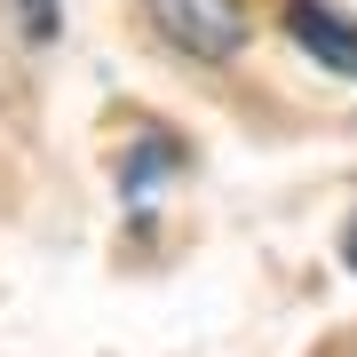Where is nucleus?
<instances>
[{
  "label": "nucleus",
  "mask_w": 357,
  "mask_h": 357,
  "mask_svg": "<svg viewBox=\"0 0 357 357\" xmlns=\"http://www.w3.org/2000/svg\"><path fill=\"white\" fill-rule=\"evenodd\" d=\"M342 262L357 270V215H349V230H342Z\"/></svg>",
  "instance_id": "obj_5"
},
{
  "label": "nucleus",
  "mask_w": 357,
  "mask_h": 357,
  "mask_svg": "<svg viewBox=\"0 0 357 357\" xmlns=\"http://www.w3.org/2000/svg\"><path fill=\"white\" fill-rule=\"evenodd\" d=\"M286 40L333 79H357V16H342L333 0H286Z\"/></svg>",
  "instance_id": "obj_2"
},
{
  "label": "nucleus",
  "mask_w": 357,
  "mask_h": 357,
  "mask_svg": "<svg viewBox=\"0 0 357 357\" xmlns=\"http://www.w3.org/2000/svg\"><path fill=\"white\" fill-rule=\"evenodd\" d=\"M143 16L159 24V40L191 64H230L246 48V8L238 0H143Z\"/></svg>",
  "instance_id": "obj_1"
},
{
  "label": "nucleus",
  "mask_w": 357,
  "mask_h": 357,
  "mask_svg": "<svg viewBox=\"0 0 357 357\" xmlns=\"http://www.w3.org/2000/svg\"><path fill=\"white\" fill-rule=\"evenodd\" d=\"M16 8H24V40L48 48V40H56V0H16Z\"/></svg>",
  "instance_id": "obj_4"
},
{
  "label": "nucleus",
  "mask_w": 357,
  "mask_h": 357,
  "mask_svg": "<svg viewBox=\"0 0 357 357\" xmlns=\"http://www.w3.org/2000/svg\"><path fill=\"white\" fill-rule=\"evenodd\" d=\"M175 167H183V143H175V135H143V143H135V159H128V175H119V183H128V199H135L143 183L175 175Z\"/></svg>",
  "instance_id": "obj_3"
}]
</instances>
